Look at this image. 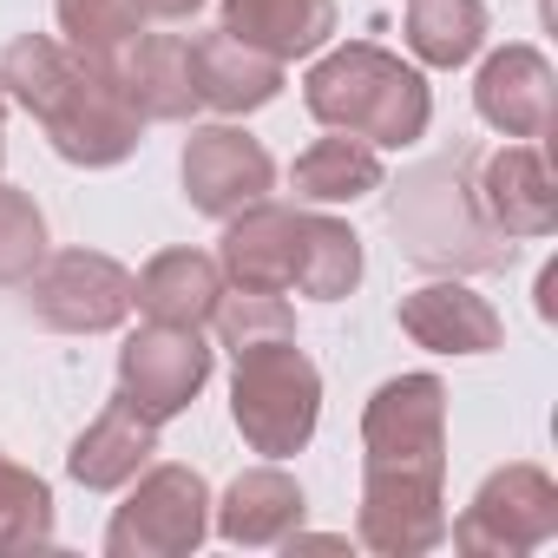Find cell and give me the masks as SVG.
<instances>
[{
    "label": "cell",
    "mask_w": 558,
    "mask_h": 558,
    "mask_svg": "<svg viewBox=\"0 0 558 558\" xmlns=\"http://www.w3.org/2000/svg\"><path fill=\"white\" fill-rule=\"evenodd\" d=\"M0 86L40 119L53 151L73 158V165H119L138 145L145 119L125 106L119 80L99 60H86V53H73V47H60L47 34H27V40L8 47Z\"/></svg>",
    "instance_id": "obj_1"
},
{
    "label": "cell",
    "mask_w": 558,
    "mask_h": 558,
    "mask_svg": "<svg viewBox=\"0 0 558 558\" xmlns=\"http://www.w3.org/2000/svg\"><path fill=\"white\" fill-rule=\"evenodd\" d=\"M223 269H230L236 290H276V296L303 290L316 303H336L362 276V243L336 217L250 204L223 230Z\"/></svg>",
    "instance_id": "obj_2"
},
{
    "label": "cell",
    "mask_w": 558,
    "mask_h": 558,
    "mask_svg": "<svg viewBox=\"0 0 558 558\" xmlns=\"http://www.w3.org/2000/svg\"><path fill=\"white\" fill-rule=\"evenodd\" d=\"M303 99L329 132H349L362 145H388V151L414 145L434 112L427 80L381 47H342V53L316 60L303 80Z\"/></svg>",
    "instance_id": "obj_3"
},
{
    "label": "cell",
    "mask_w": 558,
    "mask_h": 558,
    "mask_svg": "<svg viewBox=\"0 0 558 558\" xmlns=\"http://www.w3.org/2000/svg\"><path fill=\"white\" fill-rule=\"evenodd\" d=\"M236 355V381H230V414L243 427V440L269 460H283L296 447H310L316 414H323V375L316 362L296 349V336H269V342H243Z\"/></svg>",
    "instance_id": "obj_4"
},
{
    "label": "cell",
    "mask_w": 558,
    "mask_h": 558,
    "mask_svg": "<svg viewBox=\"0 0 558 558\" xmlns=\"http://www.w3.org/2000/svg\"><path fill=\"white\" fill-rule=\"evenodd\" d=\"M460 191L466 184H460L453 165H434V171L408 178L401 184V204H395V230L434 269H506L512 263V243H499V230H486L480 210Z\"/></svg>",
    "instance_id": "obj_5"
},
{
    "label": "cell",
    "mask_w": 558,
    "mask_h": 558,
    "mask_svg": "<svg viewBox=\"0 0 558 558\" xmlns=\"http://www.w3.org/2000/svg\"><path fill=\"white\" fill-rule=\"evenodd\" d=\"M362 447H368V473L440 480L447 473V388L434 375H401L375 388L362 414Z\"/></svg>",
    "instance_id": "obj_6"
},
{
    "label": "cell",
    "mask_w": 558,
    "mask_h": 558,
    "mask_svg": "<svg viewBox=\"0 0 558 558\" xmlns=\"http://www.w3.org/2000/svg\"><path fill=\"white\" fill-rule=\"evenodd\" d=\"M210 532V493L191 466H151L138 493L119 506L106 551L112 558H184Z\"/></svg>",
    "instance_id": "obj_7"
},
{
    "label": "cell",
    "mask_w": 558,
    "mask_h": 558,
    "mask_svg": "<svg viewBox=\"0 0 558 558\" xmlns=\"http://www.w3.org/2000/svg\"><path fill=\"white\" fill-rule=\"evenodd\" d=\"M551 532H558V486H551V473H538V466H499L473 493V506L460 512L453 545L460 551L519 558V551H538Z\"/></svg>",
    "instance_id": "obj_8"
},
{
    "label": "cell",
    "mask_w": 558,
    "mask_h": 558,
    "mask_svg": "<svg viewBox=\"0 0 558 558\" xmlns=\"http://www.w3.org/2000/svg\"><path fill=\"white\" fill-rule=\"evenodd\" d=\"M210 375V349L197 342V329H171L151 323L119 349V401H132L145 421H171L191 408V395Z\"/></svg>",
    "instance_id": "obj_9"
},
{
    "label": "cell",
    "mask_w": 558,
    "mask_h": 558,
    "mask_svg": "<svg viewBox=\"0 0 558 558\" xmlns=\"http://www.w3.org/2000/svg\"><path fill=\"white\" fill-rule=\"evenodd\" d=\"M34 316L66 336H99L132 316V276L99 250H66L34 283Z\"/></svg>",
    "instance_id": "obj_10"
},
{
    "label": "cell",
    "mask_w": 558,
    "mask_h": 558,
    "mask_svg": "<svg viewBox=\"0 0 558 558\" xmlns=\"http://www.w3.org/2000/svg\"><path fill=\"white\" fill-rule=\"evenodd\" d=\"M269 184H276V165H269V151L250 132H236V125L191 132V145H184V191H191V204L204 217L230 223L236 210L263 204Z\"/></svg>",
    "instance_id": "obj_11"
},
{
    "label": "cell",
    "mask_w": 558,
    "mask_h": 558,
    "mask_svg": "<svg viewBox=\"0 0 558 558\" xmlns=\"http://www.w3.org/2000/svg\"><path fill=\"white\" fill-rule=\"evenodd\" d=\"M440 480H414V473H362V545L388 551V558H414L434 551L447 538V512H440Z\"/></svg>",
    "instance_id": "obj_12"
},
{
    "label": "cell",
    "mask_w": 558,
    "mask_h": 558,
    "mask_svg": "<svg viewBox=\"0 0 558 558\" xmlns=\"http://www.w3.org/2000/svg\"><path fill=\"white\" fill-rule=\"evenodd\" d=\"M125 93V106L138 119H191L204 99H197V66H191V40L178 34H151V40H132L112 66H106Z\"/></svg>",
    "instance_id": "obj_13"
},
{
    "label": "cell",
    "mask_w": 558,
    "mask_h": 558,
    "mask_svg": "<svg viewBox=\"0 0 558 558\" xmlns=\"http://www.w3.org/2000/svg\"><path fill=\"white\" fill-rule=\"evenodd\" d=\"M480 119L506 138H545L551 132V66L538 47H506L480 66Z\"/></svg>",
    "instance_id": "obj_14"
},
{
    "label": "cell",
    "mask_w": 558,
    "mask_h": 558,
    "mask_svg": "<svg viewBox=\"0 0 558 558\" xmlns=\"http://www.w3.org/2000/svg\"><path fill=\"white\" fill-rule=\"evenodd\" d=\"M480 204H486V217H493L499 236H551L558 191H551L545 151H532V145L493 151L486 171H480Z\"/></svg>",
    "instance_id": "obj_15"
},
{
    "label": "cell",
    "mask_w": 558,
    "mask_h": 558,
    "mask_svg": "<svg viewBox=\"0 0 558 558\" xmlns=\"http://www.w3.org/2000/svg\"><path fill=\"white\" fill-rule=\"evenodd\" d=\"M401 329L434 355H486V349H499L493 303L460 290V283H427V290L401 296Z\"/></svg>",
    "instance_id": "obj_16"
},
{
    "label": "cell",
    "mask_w": 558,
    "mask_h": 558,
    "mask_svg": "<svg viewBox=\"0 0 558 558\" xmlns=\"http://www.w3.org/2000/svg\"><path fill=\"white\" fill-rule=\"evenodd\" d=\"M223 34L283 66L336 34V0H223Z\"/></svg>",
    "instance_id": "obj_17"
},
{
    "label": "cell",
    "mask_w": 558,
    "mask_h": 558,
    "mask_svg": "<svg viewBox=\"0 0 558 558\" xmlns=\"http://www.w3.org/2000/svg\"><path fill=\"white\" fill-rule=\"evenodd\" d=\"M217 296H223V269L204 250H165L145 263V276H132V303L171 329H204Z\"/></svg>",
    "instance_id": "obj_18"
},
{
    "label": "cell",
    "mask_w": 558,
    "mask_h": 558,
    "mask_svg": "<svg viewBox=\"0 0 558 558\" xmlns=\"http://www.w3.org/2000/svg\"><path fill=\"white\" fill-rule=\"evenodd\" d=\"M296 525H303V486H296L290 473H276V466L243 473V480L223 493V506H217V532H223L230 545H250V551L290 545Z\"/></svg>",
    "instance_id": "obj_19"
},
{
    "label": "cell",
    "mask_w": 558,
    "mask_h": 558,
    "mask_svg": "<svg viewBox=\"0 0 558 558\" xmlns=\"http://www.w3.org/2000/svg\"><path fill=\"white\" fill-rule=\"evenodd\" d=\"M191 66H197V99L217 112H256L283 93V66L256 47H243V40H230L223 27L191 40Z\"/></svg>",
    "instance_id": "obj_20"
},
{
    "label": "cell",
    "mask_w": 558,
    "mask_h": 558,
    "mask_svg": "<svg viewBox=\"0 0 558 558\" xmlns=\"http://www.w3.org/2000/svg\"><path fill=\"white\" fill-rule=\"evenodd\" d=\"M158 453V421H145L132 401H112L80 440H73V480L80 486H93V493H106V486H125L145 460Z\"/></svg>",
    "instance_id": "obj_21"
},
{
    "label": "cell",
    "mask_w": 558,
    "mask_h": 558,
    "mask_svg": "<svg viewBox=\"0 0 558 558\" xmlns=\"http://www.w3.org/2000/svg\"><path fill=\"white\" fill-rule=\"evenodd\" d=\"M290 178H296V197H310V204H355V197L381 191V158H375V145L342 132V138H316Z\"/></svg>",
    "instance_id": "obj_22"
},
{
    "label": "cell",
    "mask_w": 558,
    "mask_h": 558,
    "mask_svg": "<svg viewBox=\"0 0 558 558\" xmlns=\"http://www.w3.org/2000/svg\"><path fill=\"white\" fill-rule=\"evenodd\" d=\"M486 40L480 0H408V47L427 66H466Z\"/></svg>",
    "instance_id": "obj_23"
},
{
    "label": "cell",
    "mask_w": 558,
    "mask_h": 558,
    "mask_svg": "<svg viewBox=\"0 0 558 558\" xmlns=\"http://www.w3.org/2000/svg\"><path fill=\"white\" fill-rule=\"evenodd\" d=\"M60 27H66L73 53H86V60L112 66V60L138 40L145 8H138V0H60Z\"/></svg>",
    "instance_id": "obj_24"
},
{
    "label": "cell",
    "mask_w": 558,
    "mask_h": 558,
    "mask_svg": "<svg viewBox=\"0 0 558 558\" xmlns=\"http://www.w3.org/2000/svg\"><path fill=\"white\" fill-rule=\"evenodd\" d=\"M34 545H53V493L40 473L0 453V551H34Z\"/></svg>",
    "instance_id": "obj_25"
},
{
    "label": "cell",
    "mask_w": 558,
    "mask_h": 558,
    "mask_svg": "<svg viewBox=\"0 0 558 558\" xmlns=\"http://www.w3.org/2000/svg\"><path fill=\"white\" fill-rule=\"evenodd\" d=\"M47 256V217L27 191L0 184V283H34V263Z\"/></svg>",
    "instance_id": "obj_26"
},
{
    "label": "cell",
    "mask_w": 558,
    "mask_h": 558,
    "mask_svg": "<svg viewBox=\"0 0 558 558\" xmlns=\"http://www.w3.org/2000/svg\"><path fill=\"white\" fill-rule=\"evenodd\" d=\"M210 323H217L223 349L269 342V336H296V323H290V310H283V296H276V290H236V296H217Z\"/></svg>",
    "instance_id": "obj_27"
},
{
    "label": "cell",
    "mask_w": 558,
    "mask_h": 558,
    "mask_svg": "<svg viewBox=\"0 0 558 558\" xmlns=\"http://www.w3.org/2000/svg\"><path fill=\"white\" fill-rule=\"evenodd\" d=\"M145 14H158V21H184V14H197L204 0H138Z\"/></svg>",
    "instance_id": "obj_28"
},
{
    "label": "cell",
    "mask_w": 558,
    "mask_h": 558,
    "mask_svg": "<svg viewBox=\"0 0 558 558\" xmlns=\"http://www.w3.org/2000/svg\"><path fill=\"white\" fill-rule=\"evenodd\" d=\"M0 119H8V99H0Z\"/></svg>",
    "instance_id": "obj_29"
}]
</instances>
